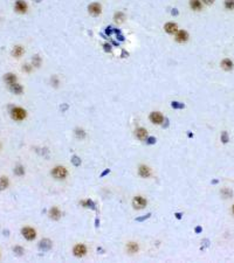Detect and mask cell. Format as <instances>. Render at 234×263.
<instances>
[{
  "label": "cell",
  "instance_id": "6da1fadb",
  "mask_svg": "<svg viewBox=\"0 0 234 263\" xmlns=\"http://www.w3.org/2000/svg\"><path fill=\"white\" fill-rule=\"evenodd\" d=\"M26 116H27L26 110L23 109V108H20V106H15V108H13V109L11 110V117H12L14 120L20 122V120L25 119Z\"/></svg>",
  "mask_w": 234,
  "mask_h": 263
},
{
  "label": "cell",
  "instance_id": "7a4b0ae2",
  "mask_svg": "<svg viewBox=\"0 0 234 263\" xmlns=\"http://www.w3.org/2000/svg\"><path fill=\"white\" fill-rule=\"evenodd\" d=\"M52 174H53V177L55 179H65L66 177H67V170L63 167V166H56V167H54V170L52 171Z\"/></svg>",
  "mask_w": 234,
  "mask_h": 263
},
{
  "label": "cell",
  "instance_id": "3957f363",
  "mask_svg": "<svg viewBox=\"0 0 234 263\" xmlns=\"http://www.w3.org/2000/svg\"><path fill=\"white\" fill-rule=\"evenodd\" d=\"M88 11L93 16H98L102 13V6L98 2H93L88 6Z\"/></svg>",
  "mask_w": 234,
  "mask_h": 263
},
{
  "label": "cell",
  "instance_id": "277c9868",
  "mask_svg": "<svg viewBox=\"0 0 234 263\" xmlns=\"http://www.w3.org/2000/svg\"><path fill=\"white\" fill-rule=\"evenodd\" d=\"M21 234L23 235V237L26 239V240H34L35 239V236H37V233H35V230L33 229V228H30V227H26V228H23L21 229Z\"/></svg>",
  "mask_w": 234,
  "mask_h": 263
},
{
  "label": "cell",
  "instance_id": "5b68a950",
  "mask_svg": "<svg viewBox=\"0 0 234 263\" xmlns=\"http://www.w3.org/2000/svg\"><path fill=\"white\" fill-rule=\"evenodd\" d=\"M146 200L144 199L143 196H136V198H134V200H132V206H134V208H136V209H142L144 208L145 206H146Z\"/></svg>",
  "mask_w": 234,
  "mask_h": 263
},
{
  "label": "cell",
  "instance_id": "8992f818",
  "mask_svg": "<svg viewBox=\"0 0 234 263\" xmlns=\"http://www.w3.org/2000/svg\"><path fill=\"white\" fill-rule=\"evenodd\" d=\"M149 118H150V120H151L153 124H162L163 120H164L163 115L159 112V111H153V112H151L150 116H149Z\"/></svg>",
  "mask_w": 234,
  "mask_h": 263
},
{
  "label": "cell",
  "instance_id": "52a82bcc",
  "mask_svg": "<svg viewBox=\"0 0 234 263\" xmlns=\"http://www.w3.org/2000/svg\"><path fill=\"white\" fill-rule=\"evenodd\" d=\"M27 4L23 1V0H16L14 4V9L18 12V13H26L27 12Z\"/></svg>",
  "mask_w": 234,
  "mask_h": 263
},
{
  "label": "cell",
  "instance_id": "ba28073f",
  "mask_svg": "<svg viewBox=\"0 0 234 263\" xmlns=\"http://www.w3.org/2000/svg\"><path fill=\"white\" fill-rule=\"evenodd\" d=\"M189 40V33L186 30H178L176 33V41L179 42V43H183V42H186Z\"/></svg>",
  "mask_w": 234,
  "mask_h": 263
},
{
  "label": "cell",
  "instance_id": "9c48e42d",
  "mask_svg": "<svg viewBox=\"0 0 234 263\" xmlns=\"http://www.w3.org/2000/svg\"><path fill=\"white\" fill-rule=\"evenodd\" d=\"M52 248V241L48 239H44L39 242V249L42 251H48L49 249Z\"/></svg>",
  "mask_w": 234,
  "mask_h": 263
},
{
  "label": "cell",
  "instance_id": "30bf717a",
  "mask_svg": "<svg viewBox=\"0 0 234 263\" xmlns=\"http://www.w3.org/2000/svg\"><path fill=\"white\" fill-rule=\"evenodd\" d=\"M164 29H165L167 34H176L178 32V26H177V23L174 22H167L164 26Z\"/></svg>",
  "mask_w": 234,
  "mask_h": 263
},
{
  "label": "cell",
  "instance_id": "8fae6325",
  "mask_svg": "<svg viewBox=\"0 0 234 263\" xmlns=\"http://www.w3.org/2000/svg\"><path fill=\"white\" fill-rule=\"evenodd\" d=\"M86 253H87L86 246H83V244H77V246H75V248H74V255L75 256L82 257V256L86 255Z\"/></svg>",
  "mask_w": 234,
  "mask_h": 263
},
{
  "label": "cell",
  "instance_id": "7c38bea8",
  "mask_svg": "<svg viewBox=\"0 0 234 263\" xmlns=\"http://www.w3.org/2000/svg\"><path fill=\"white\" fill-rule=\"evenodd\" d=\"M136 137L139 140H146L148 139V131L144 128H138L136 130Z\"/></svg>",
  "mask_w": 234,
  "mask_h": 263
},
{
  "label": "cell",
  "instance_id": "4fadbf2b",
  "mask_svg": "<svg viewBox=\"0 0 234 263\" xmlns=\"http://www.w3.org/2000/svg\"><path fill=\"white\" fill-rule=\"evenodd\" d=\"M9 90H11V92L15 94V95H20V94L23 91V88L21 84H19V83H14V84L9 85Z\"/></svg>",
  "mask_w": 234,
  "mask_h": 263
},
{
  "label": "cell",
  "instance_id": "5bb4252c",
  "mask_svg": "<svg viewBox=\"0 0 234 263\" xmlns=\"http://www.w3.org/2000/svg\"><path fill=\"white\" fill-rule=\"evenodd\" d=\"M138 171H139V175H141L142 178H148V177H150V174H151L150 168L145 165L139 166V170H138Z\"/></svg>",
  "mask_w": 234,
  "mask_h": 263
},
{
  "label": "cell",
  "instance_id": "9a60e30c",
  "mask_svg": "<svg viewBox=\"0 0 234 263\" xmlns=\"http://www.w3.org/2000/svg\"><path fill=\"white\" fill-rule=\"evenodd\" d=\"M23 53H25V49H23V46H15L14 48L12 49V56L14 57H20L23 56Z\"/></svg>",
  "mask_w": 234,
  "mask_h": 263
},
{
  "label": "cell",
  "instance_id": "2e32d148",
  "mask_svg": "<svg viewBox=\"0 0 234 263\" xmlns=\"http://www.w3.org/2000/svg\"><path fill=\"white\" fill-rule=\"evenodd\" d=\"M190 7L192 8L193 11H201L203 9V5L200 0H190Z\"/></svg>",
  "mask_w": 234,
  "mask_h": 263
},
{
  "label": "cell",
  "instance_id": "e0dca14e",
  "mask_svg": "<svg viewBox=\"0 0 234 263\" xmlns=\"http://www.w3.org/2000/svg\"><path fill=\"white\" fill-rule=\"evenodd\" d=\"M4 81L7 83L8 85H12V84L16 83V76L14 74H12V73H8V74L4 76Z\"/></svg>",
  "mask_w": 234,
  "mask_h": 263
},
{
  "label": "cell",
  "instance_id": "ac0fdd59",
  "mask_svg": "<svg viewBox=\"0 0 234 263\" xmlns=\"http://www.w3.org/2000/svg\"><path fill=\"white\" fill-rule=\"evenodd\" d=\"M221 68H222L224 70L229 71V70L233 69V62L229 60V59H224V60L221 61Z\"/></svg>",
  "mask_w": 234,
  "mask_h": 263
},
{
  "label": "cell",
  "instance_id": "d6986e66",
  "mask_svg": "<svg viewBox=\"0 0 234 263\" xmlns=\"http://www.w3.org/2000/svg\"><path fill=\"white\" fill-rule=\"evenodd\" d=\"M49 216H51V219H53V220H59L61 216V212L59 210L58 207H53V208H51V210H49Z\"/></svg>",
  "mask_w": 234,
  "mask_h": 263
},
{
  "label": "cell",
  "instance_id": "ffe728a7",
  "mask_svg": "<svg viewBox=\"0 0 234 263\" xmlns=\"http://www.w3.org/2000/svg\"><path fill=\"white\" fill-rule=\"evenodd\" d=\"M127 249H128V251L130 254H135V253L138 251V244L136 242H129L128 246H127Z\"/></svg>",
  "mask_w": 234,
  "mask_h": 263
},
{
  "label": "cell",
  "instance_id": "44dd1931",
  "mask_svg": "<svg viewBox=\"0 0 234 263\" xmlns=\"http://www.w3.org/2000/svg\"><path fill=\"white\" fill-rule=\"evenodd\" d=\"M124 19H125V15H124L123 12H117L114 15V20H115V22L117 23H122L124 21Z\"/></svg>",
  "mask_w": 234,
  "mask_h": 263
},
{
  "label": "cell",
  "instance_id": "7402d4cb",
  "mask_svg": "<svg viewBox=\"0 0 234 263\" xmlns=\"http://www.w3.org/2000/svg\"><path fill=\"white\" fill-rule=\"evenodd\" d=\"M8 185H9V181H8L7 177H1L0 178V191L6 189L8 187Z\"/></svg>",
  "mask_w": 234,
  "mask_h": 263
},
{
  "label": "cell",
  "instance_id": "603a6c76",
  "mask_svg": "<svg viewBox=\"0 0 234 263\" xmlns=\"http://www.w3.org/2000/svg\"><path fill=\"white\" fill-rule=\"evenodd\" d=\"M41 62H42V61H41V57H40L39 55H34L33 59H32V66L39 68L41 66Z\"/></svg>",
  "mask_w": 234,
  "mask_h": 263
},
{
  "label": "cell",
  "instance_id": "cb8c5ba5",
  "mask_svg": "<svg viewBox=\"0 0 234 263\" xmlns=\"http://www.w3.org/2000/svg\"><path fill=\"white\" fill-rule=\"evenodd\" d=\"M81 205H82L83 207H90L91 209H96V207H95V203L93 202L91 200H87V201H81Z\"/></svg>",
  "mask_w": 234,
  "mask_h": 263
},
{
  "label": "cell",
  "instance_id": "d4e9b609",
  "mask_svg": "<svg viewBox=\"0 0 234 263\" xmlns=\"http://www.w3.org/2000/svg\"><path fill=\"white\" fill-rule=\"evenodd\" d=\"M75 136L77 138H80V139H84V138H86V132H84V130H82V129H76Z\"/></svg>",
  "mask_w": 234,
  "mask_h": 263
},
{
  "label": "cell",
  "instance_id": "484cf974",
  "mask_svg": "<svg viewBox=\"0 0 234 263\" xmlns=\"http://www.w3.org/2000/svg\"><path fill=\"white\" fill-rule=\"evenodd\" d=\"M14 173L16 175H23V174H25V168H23V166H21V165L16 166L14 168Z\"/></svg>",
  "mask_w": 234,
  "mask_h": 263
},
{
  "label": "cell",
  "instance_id": "4316f807",
  "mask_svg": "<svg viewBox=\"0 0 234 263\" xmlns=\"http://www.w3.org/2000/svg\"><path fill=\"white\" fill-rule=\"evenodd\" d=\"M171 106L173 109H184L185 108V104L184 103H180V102H172L171 103Z\"/></svg>",
  "mask_w": 234,
  "mask_h": 263
},
{
  "label": "cell",
  "instance_id": "83f0119b",
  "mask_svg": "<svg viewBox=\"0 0 234 263\" xmlns=\"http://www.w3.org/2000/svg\"><path fill=\"white\" fill-rule=\"evenodd\" d=\"M225 7L227 9H234V0H225Z\"/></svg>",
  "mask_w": 234,
  "mask_h": 263
},
{
  "label": "cell",
  "instance_id": "f1b7e54d",
  "mask_svg": "<svg viewBox=\"0 0 234 263\" xmlns=\"http://www.w3.org/2000/svg\"><path fill=\"white\" fill-rule=\"evenodd\" d=\"M72 163L74 164V166H80L81 165V159L77 156H74V157L72 158Z\"/></svg>",
  "mask_w": 234,
  "mask_h": 263
},
{
  "label": "cell",
  "instance_id": "f546056e",
  "mask_svg": "<svg viewBox=\"0 0 234 263\" xmlns=\"http://www.w3.org/2000/svg\"><path fill=\"white\" fill-rule=\"evenodd\" d=\"M13 251H14L18 256H21L23 254V248H21V247H14V248H13Z\"/></svg>",
  "mask_w": 234,
  "mask_h": 263
},
{
  "label": "cell",
  "instance_id": "4dcf8cb0",
  "mask_svg": "<svg viewBox=\"0 0 234 263\" xmlns=\"http://www.w3.org/2000/svg\"><path fill=\"white\" fill-rule=\"evenodd\" d=\"M32 69H33V66H32V64H28V63H26V64L23 67V71H26V73H30Z\"/></svg>",
  "mask_w": 234,
  "mask_h": 263
},
{
  "label": "cell",
  "instance_id": "1f68e13d",
  "mask_svg": "<svg viewBox=\"0 0 234 263\" xmlns=\"http://www.w3.org/2000/svg\"><path fill=\"white\" fill-rule=\"evenodd\" d=\"M146 143L149 144V145L155 144V143H156V138H155V137H148V139H146Z\"/></svg>",
  "mask_w": 234,
  "mask_h": 263
},
{
  "label": "cell",
  "instance_id": "d6a6232c",
  "mask_svg": "<svg viewBox=\"0 0 234 263\" xmlns=\"http://www.w3.org/2000/svg\"><path fill=\"white\" fill-rule=\"evenodd\" d=\"M151 216V214L149 213V214H146L145 216H142V218H137L136 219V221H138V222H142V221H144V220H146V219H149Z\"/></svg>",
  "mask_w": 234,
  "mask_h": 263
},
{
  "label": "cell",
  "instance_id": "836d02e7",
  "mask_svg": "<svg viewBox=\"0 0 234 263\" xmlns=\"http://www.w3.org/2000/svg\"><path fill=\"white\" fill-rule=\"evenodd\" d=\"M52 82L54 83V84H53L54 87H58V84H59V80H58V77H56V76H53V77H52Z\"/></svg>",
  "mask_w": 234,
  "mask_h": 263
},
{
  "label": "cell",
  "instance_id": "e575fe53",
  "mask_svg": "<svg viewBox=\"0 0 234 263\" xmlns=\"http://www.w3.org/2000/svg\"><path fill=\"white\" fill-rule=\"evenodd\" d=\"M227 142H228L227 133H226V132H224V133H222V143H227Z\"/></svg>",
  "mask_w": 234,
  "mask_h": 263
},
{
  "label": "cell",
  "instance_id": "d590c367",
  "mask_svg": "<svg viewBox=\"0 0 234 263\" xmlns=\"http://www.w3.org/2000/svg\"><path fill=\"white\" fill-rule=\"evenodd\" d=\"M203 2H205L206 5H212L214 2V0H203Z\"/></svg>",
  "mask_w": 234,
  "mask_h": 263
},
{
  "label": "cell",
  "instance_id": "8d00e7d4",
  "mask_svg": "<svg viewBox=\"0 0 234 263\" xmlns=\"http://www.w3.org/2000/svg\"><path fill=\"white\" fill-rule=\"evenodd\" d=\"M104 49H106L107 52H110V50H111V46L106 43V45H104Z\"/></svg>",
  "mask_w": 234,
  "mask_h": 263
},
{
  "label": "cell",
  "instance_id": "74e56055",
  "mask_svg": "<svg viewBox=\"0 0 234 263\" xmlns=\"http://www.w3.org/2000/svg\"><path fill=\"white\" fill-rule=\"evenodd\" d=\"M108 173H110V170H109V168H107L106 171H104V172L101 174V178H103V177H104V175H107Z\"/></svg>",
  "mask_w": 234,
  "mask_h": 263
},
{
  "label": "cell",
  "instance_id": "f35d334b",
  "mask_svg": "<svg viewBox=\"0 0 234 263\" xmlns=\"http://www.w3.org/2000/svg\"><path fill=\"white\" fill-rule=\"evenodd\" d=\"M201 230H203V228H201V227H197V228H196V233H200Z\"/></svg>",
  "mask_w": 234,
  "mask_h": 263
},
{
  "label": "cell",
  "instance_id": "ab89813d",
  "mask_svg": "<svg viewBox=\"0 0 234 263\" xmlns=\"http://www.w3.org/2000/svg\"><path fill=\"white\" fill-rule=\"evenodd\" d=\"M181 215H183L181 213H176V218L177 219H181Z\"/></svg>",
  "mask_w": 234,
  "mask_h": 263
},
{
  "label": "cell",
  "instance_id": "60d3db41",
  "mask_svg": "<svg viewBox=\"0 0 234 263\" xmlns=\"http://www.w3.org/2000/svg\"><path fill=\"white\" fill-rule=\"evenodd\" d=\"M172 14H173V15H177V14H178V11H177L176 8H174L173 11H172Z\"/></svg>",
  "mask_w": 234,
  "mask_h": 263
},
{
  "label": "cell",
  "instance_id": "b9f144b4",
  "mask_svg": "<svg viewBox=\"0 0 234 263\" xmlns=\"http://www.w3.org/2000/svg\"><path fill=\"white\" fill-rule=\"evenodd\" d=\"M35 1H37V2H40V1H41V0H35Z\"/></svg>",
  "mask_w": 234,
  "mask_h": 263
},
{
  "label": "cell",
  "instance_id": "7bdbcfd3",
  "mask_svg": "<svg viewBox=\"0 0 234 263\" xmlns=\"http://www.w3.org/2000/svg\"><path fill=\"white\" fill-rule=\"evenodd\" d=\"M233 213H234V206H233Z\"/></svg>",
  "mask_w": 234,
  "mask_h": 263
},
{
  "label": "cell",
  "instance_id": "ee69618b",
  "mask_svg": "<svg viewBox=\"0 0 234 263\" xmlns=\"http://www.w3.org/2000/svg\"><path fill=\"white\" fill-rule=\"evenodd\" d=\"M0 147H1V144H0Z\"/></svg>",
  "mask_w": 234,
  "mask_h": 263
}]
</instances>
